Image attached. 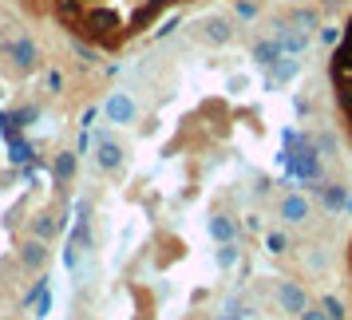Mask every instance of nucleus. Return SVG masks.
Segmentation results:
<instances>
[{
	"label": "nucleus",
	"instance_id": "obj_4",
	"mask_svg": "<svg viewBox=\"0 0 352 320\" xmlns=\"http://www.w3.org/2000/svg\"><path fill=\"white\" fill-rule=\"evenodd\" d=\"M277 214H281V222L301 225V222L313 218V206H309V198H301V194H285V198H281V206H277Z\"/></svg>",
	"mask_w": 352,
	"mask_h": 320
},
{
	"label": "nucleus",
	"instance_id": "obj_1",
	"mask_svg": "<svg viewBox=\"0 0 352 320\" xmlns=\"http://www.w3.org/2000/svg\"><path fill=\"white\" fill-rule=\"evenodd\" d=\"M175 4L182 0H56V16L67 24V32L83 36L99 48H119L146 32Z\"/></svg>",
	"mask_w": 352,
	"mask_h": 320
},
{
	"label": "nucleus",
	"instance_id": "obj_15",
	"mask_svg": "<svg viewBox=\"0 0 352 320\" xmlns=\"http://www.w3.org/2000/svg\"><path fill=\"white\" fill-rule=\"evenodd\" d=\"M56 170L67 178V174H72V159H60V162H56Z\"/></svg>",
	"mask_w": 352,
	"mask_h": 320
},
{
	"label": "nucleus",
	"instance_id": "obj_9",
	"mask_svg": "<svg viewBox=\"0 0 352 320\" xmlns=\"http://www.w3.org/2000/svg\"><path fill=\"white\" fill-rule=\"evenodd\" d=\"M210 238L222 241V245H230V241H234V225H230V218L214 214V218H210Z\"/></svg>",
	"mask_w": 352,
	"mask_h": 320
},
{
	"label": "nucleus",
	"instance_id": "obj_16",
	"mask_svg": "<svg viewBox=\"0 0 352 320\" xmlns=\"http://www.w3.org/2000/svg\"><path fill=\"white\" fill-rule=\"evenodd\" d=\"M218 320H241L238 312H226V317H218Z\"/></svg>",
	"mask_w": 352,
	"mask_h": 320
},
{
	"label": "nucleus",
	"instance_id": "obj_7",
	"mask_svg": "<svg viewBox=\"0 0 352 320\" xmlns=\"http://www.w3.org/2000/svg\"><path fill=\"white\" fill-rule=\"evenodd\" d=\"M12 60H16L20 67H36V60H40V52H36L32 40H16L12 44Z\"/></svg>",
	"mask_w": 352,
	"mask_h": 320
},
{
	"label": "nucleus",
	"instance_id": "obj_14",
	"mask_svg": "<svg viewBox=\"0 0 352 320\" xmlns=\"http://www.w3.org/2000/svg\"><path fill=\"white\" fill-rule=\"evenodd\" d=\"M301 320H329V317H324V308H320V304H309V308L301 312Z\"/></svg>",
	"mask_w": 352,
	"mask_h": 320
},
{
	"label": "nucleus",
	"instance_id": "obj_8",
	"mask_svg": "<svg viewBox=\"0 0 352 320\" xmlns=\"http://www.w3.org/2000/svg\"><path fill=\"white\" fill-rule=\"evenodd\" d=\"M99 166H103V170H119V166H123V150L115 143H99Z\"/></svg>",
	"mask_w": 352,
	"mask_h": 320
},
{
	"label": "nucleus",
	"instance_id": "obj_6",
	"mask_svg": "<svg viewBox=\"0 0 352 320\" xmlns=\"http://www.w3.org/2000/svg\"><path fill=\"white\" fill-rule=\"evenodd\" d=\"M320 202H324V209H333V214L349 209V186L344 182H324L320 186Z\"/></svg>",
	"mask_w": 352,
	"mask_h": 320
},
{
	"label": "nucleus",
	"instance_id": "obj_5",
	"mask_svg": "<svg viewBox=\"0 0 352 320\" xmlns=\"http://www.w3.org/2000/svg\"><path fill=\"white\" fill-rule=\"evenodd\" d=\"M107 119H111V123H135V99L123 95V91H115V95L107 99Z\"/></svg>",
	"mask_w": 352,
	"mask_h": 320
},
{
	"label": "nucleus",
	"instance_id": "obj_3",
	"mask_svg": "<svg viewBox=\"0 0 352 320\" xmlns=\"http://www.w3.org/2000/svg\"><path fill=\"white\" fill-rule=\"evenodd\" d=\"M277 304H281V312H289V317H301L305 308H309V293H305L301 281H281L277 285Z\"/></svg>",
	"mask_w": 352,
	"mask_h": 320
},
{
	"label": "nucleus",
	"instance_id": "obj_11",
	"mask_svg": "<svg viewBox=\"0 0 352 320\" xmlns=\"http://www.w3.org/2000/svg\"><path fill=\"white\" fill-rule=\"evenodd\" d=\"M320 308H324V317L329 320H349L344 317V304L336 301V297H320Z\"/></svg>",
	"mask_w": 352,
	"mask_h": 320
},
{
	"label": "nucleus",
	"instance_id": "obj_12",
	"mask_svg": "<svg viewBox=\"0 0 352 320\" xmlns=\"http://www.w3.org/2000/svg\"><path fill=\"white\" fill-rule=\"evenodd\" d=\"M265 249H270V253H285V249H289V238L273 229V233H265Z\"/></svg>",
	"mask_w": 352,
	"mask_h": 320
},
{
	"label": "nucleus",
	"instance_id": "obj_13",
	"mask_svg": "<svg viewBox=\"0 0 352 320\" xmlns=\"http://www.w3.org/2000/svg\"><path fill=\"white\" fill-rule=\"evenodd\" d=\"M234 261H238V249H234V241H230V245H222V249H218V269H230Z\"/></svg>",
	"mask_w": 352,
	"mask_h": 320
},
{
	"label": "nucleus",
	"instance_id": "obj_2",
	"mask_svg": "<svg viewBox=\"0 0 352 320\" xmlns=\"http://www.w3.org/2000/svg\"><path fill=\"white\" fill-rule=\"evenodd\" d=\"M329 80H333L340 127L349 130V139H352V16H349V24H344L340 44L333 48V60H329Z\"/></svg>",
	"mask_w": 352,
	"mask_h": 320
},
{
	"label": "nucleus",
	"instance_id": "obj_10",
	"mask_svg": "<svg viewBox=\"0 0 352 320\" xmlns=\"http://www.w3.org/2000/svg\"><path fill=\"white\" fill-rule=\"evenodd\" d=\"M44 245H40V241H24V249H20V261H24V265H28V269H40V265H44Z\"/></svg>",
	"mask_w": 352,
	"mask_h": 320
},
{
	"label": "nucleus",
	"instance_id": "obj_17",
	"mask_svg": "<svg viewBox=\"0 0 352 320\" xmlns=\"http://www.w3.org/2000/svg\"><path fill=\"white\" fill-rule=\"evenodd\" d=\"M349 261H352V253H349Z\"/></svg>",
	"mask_w": 352,
	"mask_h": 320
}]
</instances>
